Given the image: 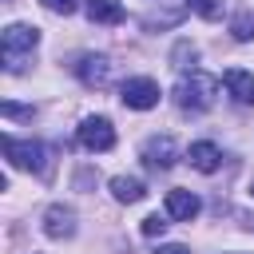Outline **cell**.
<instances>
[{"label": "cell", "mask_w": 254, "mask_h": 254, "mask_svg": "<svg viewBox=\"0 0 254 254\" xmlns=\"http://www.w3.org/2000/svg\"><path fill=\"white\" fill-rule=\"evenodd\" d=\"M71 71H75L87 87H103L107 75H111V64H107L103 56H79V60L71 64Z\"/></svg>", "instance_id": "8"}, {"label": "cell", "mask_w": 254, "mask_h": 254, "mask_svg": "<svg viewBox=\"0 0 254 254\" xmlns=\"http://www.w3.org/2000/svg\"><path fill=\"white\" fill-rule=\"evenodd\" d=\"M250 194H254V183H250Z\"/></svg>", "instance_id": "21"}, {"label": "cell", "mask_w": 254, "mask_h": 254, "mask_svg": "<svg viewBox=\"0 0 254 254\" xmlns=\"http://www.w3.org/2000/svg\"><path fill=\"white\" fill-rule=\"evenodd\" d=\"M222 79H226V91H230V95H234L242 107H254V75H250V71H242V67H230Z\"/></svg>", "instance_id": "10"}, {"label": "cell", "mask_w": 254, "mask_h": 254, "mask_svg": "<svg viewBox=\"0 0 254 254\" xmlns=\"http://www.w3.org/2000/svg\"><path fill=\"white\" fill-rule=\"evenodd\" d=\"M40 44V28H28V24H8L4 28V40H0V48H4V67L8 71H20L24 64H20V56L24 52H32Z\"/></svg>", "instance_id": "2"}, {"label": "cell", "mask_w": 254, "mask_h": 254, "mask_svg": "<svg viewBox=\"0 0 254 254\" xmlns=\"http://www.w3.org/2000/svg\"><path fill=\"white\" fill-rule=\"evenodd\" d=\"M171 60H175V67H190V64H194V48L183 40V44L175 48V56H171Z\"/></svg>", "instance_id": "16"}, {"label": "cell", "mask_w": 254, "mask_h": 254, "mask_svg": "<svg viewBox=\"0 0 254 254\" xmlns=\"http://www.w3.org/2000/svg\"><path fill=\"white\" fill-rule=\"evenodd\" d=\"M187 4H190L202 20H210V24H214V20H222V0H187Z\"/></svg>", "instance_id": "14"}, {"label": "cell", "mask_w": 254, "mask_h": 254, "mask_svg": "<svg viewBox=\"0 0 254 254\" xmlns=\"http://www.w3.org/2000/svg\"><path fill=\"white\" fill-rule=\"evenodd\" d=\"M75 139H79V147H87V151H111V147H115V127H111L107 115H87V119L79 123Z\"/></svg>", "instance_id": "4"}, {"label": "cell", "mask_w": 254, "mask_h": 254, "mask_svg": "<svg viewBox=\"0 0 254 254\" xmlns=\"http://www.w3.org/2000/svg\"><path fill=\"white\" fill-rule=\"evenodd\" d=\"M214 95H218V79L206 71H190L175 83V103L183 111H206L214 103Z\"/></svg>", "instance_id": "1"}, {"label": "cell", "mask_w": 254, "mask_h": 254, "mask_svg": "<svg viewBox=\"0 0 254 254\" xmlns=\"http://www.w3.org/2000/svg\"><path fill=\"white\" fill-rule=\"evenodd\" d=\"M163 230H167V222H163L159 214H151V218H143V234H147V238H159Z\"/></svg>", "instance_id": "19"}, {"label": "cell", "mask_w": 254, "mask_h": 254, "mask_svg": "<svg viewBox=\"0 0 254 254\" xmlns=\"http://www.w3.org/2000/svg\"><path fill=\"white\" fill-rule=\"evenodd\" d=\"M198 210H202V202H198L194 190H167V214H171V218L190 222Z\"/></svg>", "instance_id": "9"}, {"label": "cell", "mask_w": 254, "mask_h": 254, "mask_svg": "<svg viewBox=\"0 0 254 254\" xmlns=\"http://www.w3.org/2000/svg\"><path fill=\"white\" fill-rule=\"evenodd\" d=\"M87 20L91 24H123V4L119 0H87Z\"/></svg>", "instance_id": "12"}, {"label": "cell", "mask_w": 254, "mask_h": 254, "mask_svg": "<svg viewBox=\"0 0 254 254\" xmlns=\"http://www.w3.org/2000/svg\"><path fill=\"white\" fill-rule=\"evenodd\" d=\"M48 12H56V16H71L75 12V0H40Z\"/></svg>", "instance_id": "18"}, {"label": "cell", "mask_w": 254, "mask_h": 254, "mask_svg": "<svg viewBox=\"0 0 254 254\" xmlns=\"http://www.w3.org/2000/svg\"><path fill=\"white\" fill-rule=\"evenodd\" d=\"M0 111H4L8 119H32V107H20V103H12V99H4Z\"/></svg>", "instance_id": "17"}, {"label": "cell", "mask_w": 254, "mask_h": 254, "mask_svg": "<svg viewBox=\"0 0 254 254\" xmlns=\"http://www.w3.org/2000/svg\"><path fill=\"white\" fill-rule=\"evenodd\" d=\"M175 139L171 135H155V139H147L143 143V159H147V167H155V171H167V167H175Z\"/></svg>", "instance_id": "7"}, {"label": "cell", "mask_w": 254, "mask_h": 254, "mask_svg": "<svg viewBox=\"0 0 254 254\" xmlns=\"http://www.w3.org/2000/svg\"><path fill=\"white\" fill-rule=\"evenodd\" d=\"M155 254H190V250H187V246H179V242H167V246H159Z\"/></svg>", "instance_id": "20"}, {"label": "cell", "mask_w": 254, "mask_h": 254, "mask_svg": "<svg viewBox=\"0 0 254 254\" xmlns=\"http://www.w3.org/2000/svg\"><path fill=\"white\" fill-rule=\"evenodd\" d=\"M111 194H115L119 202H139V198L147 194V187H143L139 179H131V175H115V179H111Z\"/></svg>", "instance_id": "13"}, {"label": "cell", "mask_w": 254, "mask_h": 254, "mask_svg": "<svg viewBox=\"0 0 254 254\" xmlns=\"http://www.w3.org/2000/svg\"><path fill=\"white\" fill-rule=\"evenodd\" d=\"M187 159H190V167H194V171L210 175V171H218V163H222V151H218L214 143H190Z\"/></svg>", "instance_id": "11"}, {"label": "cell", "mask_w": 254, "mask_h": 254, "mask_svg": "<svg viewBox=\"0 0 254 254\" xmlns=\"http://www.w3.org/2000/svg\"><path fill=\"white\" fill-rule=\"evenodd\" d=\"M44 234L48 238H71L75 234V210L64 202H52L44 210Z\"/></svg>", "instance_id": "6"}, {"label": "cell", "mask_w": 254, "mask_h": 254, "mask_svg": "<svg viewBox=\"0 0 254 254\" xmlns=\"http://www.w3.org/2000/svg\"><path fill=\"white\" fill-rule=\"evenodd\" d=\"M119 99H123V107L151 111V107L159 103V83H155V79H147V75H139V79H127V83L119 87Z\"/></svg>", "instance_id": "5"}, {"label": "cell", "mask_w": 254, "mask_h": 254, "mask_svg": "<svg viewBox=\"0 0 254 254\" xmlns=\"http://www.w3.org/2000/svg\"><path fill=\"white\" fill-rule=\"evenodd\" d=\"M230 32H234V40H242V44H246V40L254 36V20H250V16L242 12V16H234V24H230Z\"/></svg>", "instance_id": "15"}, {"label": "cell", "mask_w": 254, "mask_h": 254, "mask_svg": "<svg viewBox=\"0 0 254 254\" xmlns=\"http://www.w3.org/2000/svg\"><path fill=\"white\" fill-rule=\"evenodd\" d=\"M4 159L12 163V167H20V171H44L48 167V151H44V143H20L16 135H4Z\"/></svg>", "instance_id": "3"}]
</instances>
